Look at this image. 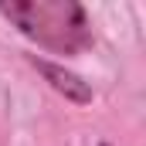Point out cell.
Returning a JSON list of instances; mask_svg holds the SVG:
<instances>
[{
	"mask_svg": "<svg viewBox=\"0 0 146 146\" xmlns=\"http://www.w3.org/2000/svg\"><path fill=\"white\" fill-rule=\"evenodd\" d=\"M0 14L14 21L21 34L58 54H75L92 44L85 10L75 0H0Z\"/></svg>",
	"mask_w": 146,
	"mask_h": 146,
	"instance_id": "cell-1",
	"label": "cell"
},
{
	"mask_svg": "<svg viewBox=\"0 0 146 146\" xmlns=\"http://www.w3.org/2000/svg\"><path fill=\"white\" fill-rule=\"evenodd\" d=\"M31 65H34L37 72L51 82V88L61 92L65 99H72V102H78V106L92 102V88H88V82H82L75 72L61 68V65H54V61H48V58H37V54H31Z\"/></svg>",
	"mask_w": 146,
	"mask_h": 146,
	"instance_id": "cell-2",
	"label": "cell"
},
{
	"mask_svg": "<svg viewBox=\"0 0 146 146\" xmlns=\"http://www.w3.org/2000/svg\"><path fill=\"white\" fill-rule=\"evenodd\" d=\"M102 146H109V143H102Z\"/></svg>",
	"mask_w": 146,
	"mask_h": 146,
	"instance_id": "cell-3",
	"label": "cell"
}]
</instances>
